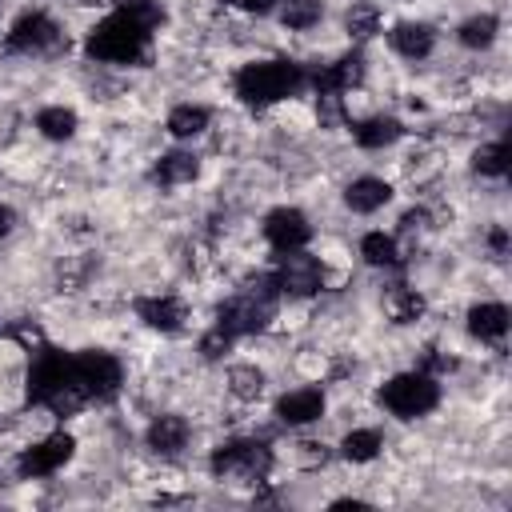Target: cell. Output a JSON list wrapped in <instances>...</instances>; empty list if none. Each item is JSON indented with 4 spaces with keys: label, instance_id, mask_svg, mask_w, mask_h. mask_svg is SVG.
I'll return each mask as SVG.
<instances>
[{
    "label": "cell",
    "instance_id": "6da1fadb",
    "mask_svg": "<svg viewBox=\"0 0 512 512\" xmlns=\"http://www.w3.org/2000/svg\"><path fill=\"white\" fill-rule=\"evenodd\" d=\"M28 400L32 404H44L56 416H68V412L92 404V396H88V388L80 380L76 356H64V352L44 348L36 356V364H32V376H28Z\"/></svg>",
    "mask_w": 512,
    "mask_h": 512
},
{
    "label": "cell",
    "instance_id": "7a4b0ae2",
    "mask_svg": "<svg viewBox=\"0 0 512 512\" xmlns=\"http://www.w3.org/2000/svg\"><path fill=\"white\" fill-rule=\"evenodd\" d=\"M148 36H152V28L144 20H136L128 8H116L88 32L84 48L92 60H104V64H136L148 48Z\"/></svg>",
    "mask_w": 512,
    "mask_h": 512
},
{
    "label": "cell",
    "instance_id": "3957f363",
    "mask_svg": "<svg viewBox=\"0 0 512 512\" xmlns=\"http://www.w3.org/2000/svg\"><path fill=\"white\" fill-rule=\"evenodd\" d=\"M304 84V68L292 60H260V64H244L236 76V96L252 108L276 104L284 96H292Z\"/></svg>",
    "mask_w": 512,
    "mask_h": 512
},
{
    "label": "cell",
    "instance_id": "277c9868",
    "mask_svg": "<svg viewBox=\"0 0 512 512\" xmlns=\"http://www.w3.org/2000/svg\"><path fill=\"white\" fill-rule=\"evenodd\" d=\"M276 280L272 276H264L260 284H252V288H244L240 296H232L224 308H220V320H216V328L220 332H228V336H244V332H256V328H264L268 320H272V312H276Z\"/></svg>",
    "mask_w": 512,
    "mask_h": 512
},
{
    "label": "cell",
    "instance_id": "5b68a950",
    "mask_svg": "<svg viewBox=\"0 0 512 512\" xmlns=\"http://www.w3.org/2000/svg\"><path fill=\"white\" fill-rule=\"evenodd\" d=\"M436 400H440V388L428 372H400L380 388V404L400 420H416V416L432 412Z\"/></svg>",
    "mask_w": 512,
    "mask_h": 512
},
{
    "label": "cell",
    "instance_id": "8992f818",
    "mask_svg": "<svg viewBox=\"0 0 512 512\" xmlns=\"http://www.w3.org/2000/svg\"><path fill=\"white\" fill-rule=\"evenodd\" d=\"M268 468H272V452L260 440H232L212 452V472L236 484H256L268 476Z\"/></svg>",
    "mask_w": 512,
    "mask_h": 512
},
{
    "label": "cell",
    "instance_id": "52a82bcc",
    "mask_svg": "<svg viewBox=\"0 0 512 512\" xmlns=\"http://www.w3.org/2000/svg\"><path fill=\"white\" fill-rule=\"evenodd\" d=\"M272 280H276V288L288 292V296H312V292H320V284H324V268H320L316 256L292 248V252L280 256V268L272 272Z\"/></svg>",
    "mask_w": 512,
    "mask_h": 512
},
{
    "label": "cell",
    "instance_id": "ba28073f",
    "mask_svg": "<svg viewBox=\"0 0 512 512\" xmlns=\"http://www.w3.org/2000/svg\"><path fill=\"white\" fill-rule=\"evenodd\" d=\"M76 368H80V380H84V388H88V396L92 400H112L116 392H120V364H116V356H108V352H100V348H92V352H76Z\"/></svg>",
    "mask_w": 512,
    "mask_h": 512
},
{
    "label": "cell",
    "instance_id": "9c48e42d",
    "mask_svg": "<svg viewBox=\"0 0 512 512\" xmlns=\"http://www.w3.org/2000/svg\"><path fill=\"white\" fill-rule=\"evenodd\" d=\"M8 48L12 52H52V48H60V28L44 12H24L8 32Z\"/></svg>",
    "mask_w": 512,
    "mask_h": 512
},
{
    "label": "cell",
    "instance_id": "30bf717a",
    "mask_svg": "<svg viewBox=\"0 0 512 512\" xmlns=\"http://www.w3.org/2000/svg\"><path fill=\"white\" fill-rule=\"evenodd\" d=\"M72 448H76V444H72L68 432H56V436H48V440L24 448V456H20V476H24V480H36V476H48V472L64 468L68 456H72Z\"/></svg>",
    "mask_w": 512,
    "mask_h": 512
},
{
    "label": "cell",
    "instance_id": "8fae6325",
    "mask_svg": "<svg viewBox=\"0 0 512 512\" xmlns=\"http://www.w3.org/2000/svg\"><path fill=\"white\" fill-rule=\"evenodd\" d=\"M264 236H268V244H272L276 252H292V248H304V244H308L312 228H308L304 212H296V208H276V212H268V220H264Z\"/></svg>",
    "mask_w": 512,
    "mask_h": 512
},
{
    "label": "cell",
    "instance_id": "7c38bea8",
    "mask_svg": "<svg viewBox=\"0 0 512 512\" xmlns=\"http://www.w3.org/2000/svg\"><path fill=\"white\" fill-rule=\"evenodd\" d=\"M360 76H364V56H360V52H352V56H344V60L328 64L324 72H316V92H320V96L348 92L352 84H360Z\"/></svg>",
    "mask_w": 512,
    "mask_h": 512
},
{
    "label": "cell",
    "instance_id": "4fadbf2b",
    "mask_svg": "<svg viewBox=\"0 0 512 512\" xmlns=\"http://www.w3.org/2000/svg\"><path fill=\"white\" fill-rule=\"evenodd\" d=\"M276 416H280L284 424H312V420H320V416H324V396H320V388H300V392L280 396Z\"/></svg>",
    "mask_w": 512,
    "mask_h": 512
},
{
    "label": "cell",
    "instance_id": "5bb4252c",
    "mask_svg": "<svg viewBox=\"0 0 512 512\" xmlns=\"http://www.w3.org/2000/svg\"><path fill=\"white\" fill-rule=\"evenodd\" d=\"M188 444V424L180 416H156L148 428V448L160 456H176Z\"/></svg>",
    "mask_w": 512,
    "mask_h": 512
},
{
    "label": "cell",
    "instance_id": "9a60e30c",
    "mask_svg": "<svg viewBox=\"0 0 512 512\" xmlns=\"http://www.w3.org/2000/svg\"><path fill=\"white\" fill-rule=\"evenodd\" d=\"M344 200H348L352 212H376V208H384L392 200V188L384 180H376V176H360V180L348 184Z\"/></svg>",
    "mask_w": 512,
    "mask_h": 512
},
{
    "label": "cell",
    "instance_id": "2e32d148",
    "mask_svg": "<svg viewBox=\"0 0 512 512\" xmlns=\"http://www.w3.org/2000/svg\"><path fill=\"white\" fill-rule=\"evenodd\" d=\"M136 312H140L144 324H152V328H160V332H176L180 320H184V304L172 300V296H148V300L136 304Z\"/></svg>",
    "mask_w": 512,
    "mask_h": 512
},
{
    "label": "cell",
    "instance_id": "e0dca14e",
    "mask_svg": "<svg viewBox=\"0 0 512 512\" xmlns=\"http://www.w3.org/2000/svg\"><path fill=\"white\" fill-rule=\"evenodd\" d=\"M468 332L472 336H480V340H504V332H508V308L504 304H476L472 312H468Z\"/></svg>",
    "mask_w": 512,
    "mask_h": 512
},
{
    "label": "cell",
    "instance_id": "ac0fdd59",
    "mask_svg": "<svg viewBox=\"0 0 512 512\" xmlns=\"http://www.w3.org/2000/svg\"><path fill=\"white\" fill-rule=\"evenodd\" d=\"M432 44H436V36H432L428 24H396V28H392V48H396L400 56H408V60L428 56Z\"/></svg>",
    "mask_w": 512,
    "mask_h": 512
},
{
    "label": "cell",
    "instance_id": "d6986e66",
    "mask_svg": "<svg viewBox=\"0 0 512 512\" xmlns=\"http://www.w3.org/2000/svg\"><path fill=\"white\" fill-rule=\"evenodd\" d=\"M352 136H356L360 148H384V144H392V140L400 136V120H392V116H372V120L356 124Z\"/></svg>",
    "mask_w": 512,
    "mask_h": 512
},
{
    "label": "cell",
    "instance_id": "ffe728a7",
    "mask_svg": "<svg viewBox=\"0 0 512 512\" xmlns=\"http://www.w3.org/2000/svg\"><path fill=\"white\" fill-rule=\"evenodd\" d=\"M204 124H208V112H204V108H196V104H180V108H172V112H168V132H172V136H180V140L200 136V132H204Z\"/></svg>",
    "mask_w": 512,
    "mask_h": 512
},
{
    "label": "cell",
    "instance_id": "44dd1931",
    "mask_svg": "<svg viewBox=\"0 0 512 512\" xmlns=\"http://www.w3.org/2000/svg\"><path fill=\"white\" fill-rule=\"evenodd\" d=\"M340 452H344L348 460H356V464H368V460H376V452H380V432H376V428H356V432L344 436Z\"/></svg>",
    "mask_w": 512,
    "mask_h": 512
},
{
    "label": "cell",
    "instance_id": "7402d4cb",
    "mask_svg": "<svg viewBox=\"0 0 512 512\" xmlns=\"http://www.w3.org/2000/svg\"><path fill=\"white\" fill-rule=\"evenodd\" d=\"M192 176H196V156H188V152H168L156 164V180L160 184H184Z\"/></svg>",
    "mask_w": 512,
    "mask_h": 512
},
{
    "label": "cell",
    "instance_id": "603a6c76",
    "mask_svg": "<svg viewBox=\"0 0 512 512\" xmlns=\"http://www.w3.org/2000/svg\"><path fill=\"white\" fill-rule=\"evenodd\" d=\"M36 128L48 136V140H68L76 132V112L72 108H44L36 116Z\"/></svg>",
    "mask_w": 512,
    "mask_h": 512
},
{
    "label": "cell",
    "instance_id": "cb8c5ba5",
    "mask_svg": "<svg viewBox=\"0 0 512 512\" xmlns=\"http://www.w3.org/2000/svg\"><path fill=\"white\" fill-rule=\"evenodd\" d=\"M472 168H476L480 176H504V172H508V144H504V140H496V144L476 148Z\"/></svg>",
    "mask_w": 512,
    "mask_h": 512
},
{
    "label": "cell",
    "instance_id": "d4e9b609",
    "mask_svg": "<svg viewBox=\"0 0 512 512\" xmlns=\"http://www.w3.org/2000/svg\"><path fill=\"white\" fill-rule=\"evenodd\" d=\"M360 256H364L368 264H376V268H388V264H396V244H392V236H384V232H368V236L360 240Z\"/></svg>",
    "mask_w": 512,
    "mask_h": 512
},
{
    "label": "cell",
    "instance_id": "484cf974",
    "mask_svg": "<svg viewBox=\"0 0 512 512\" xmlns=\"http://www.w3.org/2000/svg\"><path fill=\"white\" fill-rule=\"evenodd\" d=\"M496 16H472L464 28H460V44L464 48H488L496 40Z\"/></svg>",
    "mask_w": 512,
    "mask_h": 512
},
{
    "label": "cell",
    "instance_id": "4316f807",
    "mask_svg": "<svg viewBox=\"0 0 512 512\" xmlns=\"http://www.w3.org/2000/svg\"><path fill=\"white\" fill-rule=\"evenodd\" d=\"M280 20L288 28H312L320 20V0H284L280 4Z\"/></svg>",
    "mask_w": 512,
    "mask_h": 512
},
{
    "label": "cell",
    "instance_id": "83f0119b",
    "mask_svg": "<svg viewBox=\"0 0 512 512\" xmlns=\"http://www.w3.org/2000/svg\"><path fill=\"white\" fill-rule=\"evenodd\" d=\"M388 308H392V320H396V324H408V320H416V316L424 312V300H420L412 288H396V292L388 296Z\"/></svg>",
    "mask_w": 512,
    "mask_h": 512
},
{
    "label": "cell",
    "instance_id": "f1b7e54d",
    "mask_svg": "<svg viewBox=\"0 0 512 512\" xmlns=\"http://www.w3.org/2000/svg\"><path fill=\"white\" fill-rule=\"evenodd\" d=\"M380 28V12L372 8V4H352V12H348V32L352 36H372Z\"/></svg>",
    "mask_w": 512,
    "mask_h": 512
},
{
    "label": "cell",
    "instance_id": "f546056e",
    "mask_svg": "<svg viewBox=\"0 0 512 512\" xmlns=\"http://www.w3.org/2000/svg\"><path fill=\"white\" fill-rule=\"evenodd\" d=\"M228 380H232V392H236V396H244V400L260 396V388H264V376H260L256 368H248V364L232 368V372H228Z\"/></svg>",
    "mask_w": 512,
    "mask_h": 512
},
{
    "label": "cell",
    "instance_id": "4dcf8cb0",
    "mask_svg": "<svg viewBox=\"0 0 512 512\" xmlns=\"http://www.w3.org/2000/svg\"><path fill=\"white\" fill-rule=\"evenodd\" d=\"M228 344H232V336H228V332H220V328H212V332L200 340V352H204L208 360H216V356H220Z\"/></svg>",
    "mask_w": 512,
    "mask_h": 512
},
{
    "label": "cell",
    "instance_id": "1f68e13d",
    "mask_svg": "<svg viewBox=\"0 0 512 512\" xmlns=\"http://www.w3.org/2000/svg\"><path fill=\"white\" fill-rule=\"evenodd\" d=\"M296 448H300V452H296L300 464H324V460H328L324 444H312V440H308V444H296Z\"/></svg>",
    "mask_w": 512,
    "mask_h": 512
},
{
    "label": "cell",
    "instance_id": "d6a6232c",
    "mask_svg": "<svg viewBox=\"0 0 512 512\" xmlns=\"http://www.w3.org/2000/svg\"><path fill=\"white\" fill-rule=\"evenodd\" d=\"M232 4H240L244 12H268L276 0H232Z\"/></svg>",
    "mask_w": 512,
    "mask_h": 512
},
{
    "label": "cell",
    "instance_id": "836d02e7",
    "mask_svg": "<svg viewBox=\"0 0 512 512\" xmlns=\"http://www.w3.org/2000/svg\"><path fill=\"white\" fill-rule=\"evenodd\" d=\"M488 244H492L496 252H504V248H508V236H504V228H496V232L488 236Z\"/></svg>",
    "mask_w": 512,
    "mask_h": 512
},
{
    "label": "cell",
    "instance_id": "e575fe53",
    "mask_svg": "<svg viewBox=\"0 0 512 512\" xmlns=\"http://www.w3.org/2000/svg\"><path fill=\"white\" fill-rule=\"evenodd\" d=\"M8 228H12V212L0 208V236H8Z\"/></svg>",
    "mask_w": 512,
    "mask_h": 512
}]
</instances>
